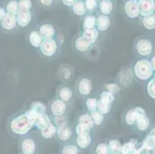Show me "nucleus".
I'll return each instance as SVG.
<instances>
[{
	"label": "nucleus",
	"mask_w": 155,
	"mask_h": 154,
	"mask_svg": "<svg viewBox=\"0 0 155 154\" xmlns=\"http://www.w3.org/2000/svg\"><path fill=\"white\" fill-rule=\"evenodd\" d=\"M5 15V8H4L3 5H1V4H0V22L2 21V18H3V16Z\"/></svg>",
	"instance_id": "47"
},
{
	"label": "nucleus",
	"mask_w": 155,
	"mask_h": 154,
	"mask_svg": "<svg viewBox=\"0 0 155 154\" xmlns=\"http://www.w3.org/2000/svg\"><path fill=\"white\" fill-rule=\"evenodd\" d=\"M80 150L75 143H66L62 145L59 154H80Z\"/></svg>",
	"instance_id": "29"
},
{
	"label": "nucleus",
	"mask_w": 155,
	"mask_h": 154,
	"mask_svg": "<svg viewBox=\"0 0 155 154\" xmlns=\"http://www.w3.org/2000/svg\"><path fill=\"white\" fill-rule=\"evenodd\" d=\"M94 152L97 154H109L107 143H98Z\"/></svg>",
	"instance_id": "41"
},
{
	"label": "nucleus",
	"mask_w": 155,
	"mask_h": 154,
	"mask_svg": "<svg viewBox=\"0 0 155 154\" xmlns=\"http://www.w3.org/2000/svg\"><path fill=\"white\" fill-rule=\"evenodd\" d=\"M147 91L148 95L151 97L152 99L155 100V78L153 77V79L150 80L147 83Z\"/></svg>",
	"instance_id": "40"
},
{
	"label": "nucleus",
	"mask_w": 155,
	"mask_h": 154,
	"mask_svg": "<svg viewBox=\"0 0 155 154\" xmlns=\"http://www.w3.org/2000/svg\"><path fill=\"white\" fill-rule=\"evenodd\" d=\"M134 71L136 77L140 80H147L150 79L153 74V70L150 61L147 59L138 60L134 65Z\"/></svg>",
	"instance_id": "3"
},
{
	"label": "nucleus",
	"mask_w": 155,
	"mask_h": 154,
	"mask_svg": "<svg viewBox=\"0 0 155 154\" xmlns=\"http://www.w3.org/2000/svg\"><path fill=\"white\" fill-rule=\"evenodd\" d=\"M73 14L77 16H85L87 15V9H86L84 1H77L75 4L71 7Z\"/></svg>",
	"instance_id": "28"
},
{
	"label": "nucleus",
	"mask_w": 155,
	"mask_h": 154,
	"mask_svg": "<svg viewBox=\"0 0 155 154\" xmlns=\"http://www.w3.org/2000/svg\"><path fill=\"white\" fill-rule=\"evenodd\" d=\"M73 136V129L67 120L57 127L56 139L62 144H66L71 139Z\"/></svg>",
	"instance_id": "7"
},
{
	"label": "nucleus",
	"mask_w": 155,
	"mask_h": 154,
	"mask_svg": "<svg viewBox=\"0 0 155 154\" xmlns=\"http://www.w3.org/2000/svg\"><path fill=\"white\" fill-rule=\"evenodd\" d=\"M111 21L109 16L98 15L96 19V29L99 32L107 31L110 26Z\"/></svg>",
	"instance_id": "22"
},
{
	"label": "nucleus",
	"mask_w": 155,
	"mask_h": 154,
	"mask_svg": "<svg viewBox=\"0 0 155 154\" xmlns=\"http://www.w3.org/2000/svg\"><path fill=\"white\" fill-rule=\"evenodd\" d=\"M149 136H151L155 137V128H153V129H151V131H150V133H149Z\"/></svg>",
	"instance_id": "49"
},
{
	"label": "nucleus",
	"mask_w": 155,
	"mask_h": 154,
	"mask_svg": "<svg viewBox=\"0 0 155 154\" xmlns=\"http://www.w3.org/2000/svg\"><path fill=\"white\" fill-rule=\"evenodd\" d=\"M87 14H94L97 10L98 2L95 0H86L84 1Z\"/></svg>",
	"instance_id": "37"
},
{
	"label": "nucleus",
	"mask_w": 155,
	"mask_h": 154,
	"mask_svg": "<svg viewBox=\"0 0 155 154\" xmlns=\"http://www.w3.org/2000/svg\"><path fill=\"white\" fill-rule=\"evenodd\" d=\"M96 19L97 16L94 14H87L83 20V29L89 30L96 28Z\"/></svg>",
	"instance_id": "27"
},
{
	"label": "nucleus",
	"mask_w": 155,
	"mask_h": 154,
	"mask_svg": "<svg viewBox=\"0 0 155 154\" xmlns=\"http://www.w3.org/2000/svg\"><path fill=\"white\" fill-rule=\"evenodd\" d=\"M137 146L133 142H128L123 145L120 154H136Z\"/></svg>",
	"instance_id": "34"
},
{
	"label": "nucleus",
	"mask_w": 155,
	"mask_h": 154,
	"mask_svg": "<svg viewBox=\"0 0 155 154\" xmlns=\"http://www.w3.org/2000/svg\"><path fill=\"white\" fill-rule=\"evenodd\" d=\"M17 28L18 25L15 15L5 13L2 21L0 22V29L5 33L12 34L17 29Z\"/></svg>",
	"instance_id": "9"
},
{
	"label": "nucleus",
	"mask_w": 155,
	"mask_h": 154,
	"mask_svg": "<svg viewBox=\"0 0 155 154\" xmlns=\"http://www.w3.org/2000/svg\"><path fill=\"white\" fill-rule=\"evenodd\" d=\"M114 101H115V97L114 94L107 90H105L100 95V98L98 99L97 110L104 115L109 113L112 109Z\"/></svg>",
	"instance_id": "4"
},
{
	"label": "nucleus",
	"mask_w": 155,
	"mask_h": 154,
	"mask_svg": "<svg viewBox=\"0 0 155 154\" xmlns=\"http://www.w3.org/2000/svg\"><path fill=\"white\" fill-rule=\"evenodd\" d=\"M39 55L48 60L55 59L61 52V42L57 38L43 40L39 47Z\"/></svg>",
	"instance_id": "2"
},
{
	"label": "nucleus",
	"mask_w": 155,
	"mask_h": 154,
	"mask_svg": "<svg viewBox=\"0 0 155 154\" xmlns=\"http://www.w3.org/2000/svg\"><path fill=\"white\" fill-rule=\"evenodd\" d=\"M51 122V118H50V116L48 115L47 113H44L39 116V118L34 123L33 126L36 127V129H38L39 130H41L42 129L46 128Z\"/></svg>",
	"instance_id": "30"
},
{
	"label": "nucleus",
	"mask_w": 155,
	"mask_h": 154,
	"mask_svg": "<svg viewBox=\"0 0 155 154\" xmlns=\"http://www.w3.org/2000/svg\"><path fill=\"white\" fill-rule=\"evenodd\" d=\"M153 153H154V154H155V147H154V149H153Z\"/></svg>",
	"instance_id": "50"
},
{
	"label": "nucleus",
	"mask_w": 155,
	"mask_h": 154,
	"mask_svg": "<svg viewBox=\"0 0 155 154\" xmlns=\"http://www.w3.org/2000/svg\"><path fill=\"white\" fill-rule=\"evenodd\" d=\"M56 130L57 127L55 126V124L53 122L50 123L46 128L42 129L40 131L41 136L45 139H51L56 137Z\"/></svg>",
	"instance_id": "24"
},
{
	"label": "nucleus",
	"mask_w": 155,
	"mask_h": 154,
	"mask_svg": "<svg viewBox=\"0 0 155 154\" xmlns=\"http://www.w3.org/2000/svg\"><path fill=\"white\" fill-rule=\"evenodd\" d=\"M137 111L135 125L137 129L140 131H145L150 126V119L147 115L145 110L142 107H135Z\"/></svg>",
	"instance_id": "10"
},
{
	"label": "nucleus",
	"mask_w": 155,
	"mask_h": 154,
	"mask_svg": "<svg viewBox=\"0 0 155 154\" xmlns=\"http://www.w3.org/2000/svg\"><path fill=\"white\" fill-rule=\"evenodd\" d=\"M98 100L96 98H88L86 100V106L89 113H92L97 110Z\"/></svg>",
	"instance_id": "38"
},
{
	"label": "nucleus",
	"mask_w": 155,
	"mask_h": 154,
	"mask_svg": "<svg viewBox=\"0 0 155 154\" xmlns=\"http://www.w3.org/2000/svg\"><path fill=\"white\" fill-rule=\"evenodd\" d=\"M150 150L147 149L144 146H140L139 149H137V153L136 154H149Z\"/></svg>",
	"instance_id": "45"
},
{
	"label": "nucleus",
	"mask_w": 155,
	"mask_h": 154,
	"mask_svg": "<svg viewBox=\"0 0 155 154\" xmlns=\"http://www.w3.org/2000/svg\"><path fill=\"white\" fill-rule=\"evenodd\" d=\"M135 49L137 53L141 56H148L153 52L152 42L146 38H140L137 39L135 43Z\"/></svg>",
	"instance_id": "12"
},
{
	"label": "nucleus",
	"mask_w": 155,
	"mask_h": 154,
	"mask_svg": "<svg viewBox=\"0 0 155 154\" xmlns=\"http://www.w3.org/2000/svg\"><path fill=\"white\" fill-rule=\"evenodd\" d=\"M25 113H26V116L29 119V120L30 121V123L33 126L40 116L46 113V106L39 101L32 102L29 110H26Z\"/></svg>",
	"instance_id": "5"
},
{
	"label": "nucleus",
	"mask_w": 155,
	"mask_h": 154,
	"mask_svg": "<svg viewBox=\"0 0 155 154\" xmlns=\"http://www.w3.org/2000/svg\"><path fill=\"white\" fill-rule=\"evenodd\" d=\"M139 13L143 17L153 15L155 11V1L153 0H139L138 1Z\"/></svg>",
	"instance_id": "16"
},
{
	"label": "nucleus",
	"mask_w": 155,
	"mask_h": 154,
	"mask_svg": "<svg viewBox=\"0 0 155 154\" xmlns=\"http://www.w3.org/2000/svg\"><path fill=\"white\" fill-rule=\"evenodd\" d=\"M3 6L5 13L7 14L15 16L19 12V1L10 0V1L5 2V3L3 4Z\"/></svg>",
	"instance_id": "26"
},
{
	"label": "nucleus",
	"mask_w": 155,
	"mask_h": 154,
	"mask_svg": "<svg viewBox=\"0 0 155 154\" xmlns=\"http://www.w3.org/2000/svg\"><path fill=\"white\" fill-rule=\"evenodd\" d=\"M106 87L107 88V91L110 92L114 95L120 91V88L116 83H110V84L106 85Z\"/></svg>",
	"instance_id": "43"
},
{
	"label": "nucleus",
	"mask_w": 155,
	"mask_h": 154,
	"mask_svg": "<svg viewBox=\"0 0 155 154\" xmlns=\"http://www.w3.org/2000/svg\"><path fill=\"white\" fill-rule=\"evenodd\" d=\"M39 5H42L43 7L49 8H51L52 6H53L57 2H56V1H52V0H50V1H49V0H48V1H46V0H42V1H39Z\"/></svg>",
	"instance_id": "44"
},
{
	"label": "nucleus",
	"mask_w": 155,
	"mask_h": 154,
	"mask_svg": "<svg viewBox=\"0 0 155 154\" xmlns=\"http://www.w3.org/2000/svg\"><path fill=\"white\" fill-rule=\"evenodd\" d=\"M76 2H77L76 0H69V1L68 0H63L61 2L64 5H67V6L68 7H72L74 4H75Z\"/></svg>",
	"instance_id": "46"
},
{
	"label": "nucleus",
	"mask_w": 155,
	"mask_h": 154,
	"mask_svg": "<svg viewBox=\"0 0 155 154\" xmlns=\"http://www.w3.org/2000/svg\"><path fill=\"white\" fill-rule=\"evenodd\" d=\"M154 78H155V73H154Z\"/></svg>",
	"instance_id": "52"
},
{
	"label": "nucleus",
	"mask_w": 155,
	"mask_h": 154,
	"mask_svg": "<svg viewBox=\"0 0 155 154\" xmlns=\"http://www.w3.org/2000/svg\"><path fill=\"white\" fill-rule=\"evenodd\" d=\"M28 41H29V44L34 48L39 49L41 43L43 42V39L41 38L40 35L39 34L36 29H32L28 33Z\"/></svg>",
	"instance_id": "23"
},
{
	"label": "nucleus",
	"mask_w": 155,
	"mask_h": 154,
	"mask_svg": "<svg viewBox=\"0 0 155 154\" xmlns=\"http://www.w3.org/2000/svg\"><path fill=\"white\" fill-rule=\"evenodd\" d=\"M18 27L25 28L30 24L32 20V13L31 10L19 9V12L15 15Z\"/></svg>",
	"instance_id": "17"
},
{
	"label": "nucleus",
	"mask_w": 155,
	"mask_h": 154,
	"mask_svg": "<svg viewBox=\"0 0 155 154\" xmlns=\"http://www.w3.org/2000/svg\"><path fill=\"white\" fill-rule=\"evenodd\" d=\"M114 3L110 0H102L98 2L97 12H99V15L109 16L112 14L114 11Z\"/></svg>",
	"instance_id": "20"
},
{
	"label": "nucleus",
	"mask_w": 155,
	"mask_h": 154,
	"mask_svg": "<svg viewBox=\"0 0 155 154\" xmlns=\"http://www.w3.org/2000/svg\"><path fill=\"white\" fill-rule=\"evenodd\" d=\"M93 90V83L87 77H80L77 82V91L80 96L87 97Z\"/></svg>",
	"instance_id": "14"
},
{
	"label": "nucleus",
	"mask_w": 155,
	"mask_h": 154,
	"mask_svg": "<svg viewBox=\"0 0 155 154\" xmlns=\"http://www.w3.org/2000/svg\"><path fill=\"white\" fill-rule=\"evenodd\" d=\"M91 143H92L91 133H87L76 136L75 144L80 149H82V150L86 149L90 146Z\"/></svg>",
	"instance_id": "21"
},
{
	"label": "nucleus",
	"mask_w": 155,
	"mask_h": 154,
	"mask_svg": "<svg viewBox=\"0 0 155 154\" xmlns=\"http://www.w3.org/2000/svg\"><path fill=\"white\" fill-rule=\"evenodd\" d=\"M150 65H151V67H152V69H153V71H155V55L151 58V59H150Z\"/></svg>",
	"instance_id": "48"
},
{
	"label": "nucleus",
	"mask_w": 155,
	"mask_h": 154,
	"mask_svg": "<svg viewBox=\"0 0 155 154\" xmlns=\"http://www.w3.org/2000/svg\"><path fill=\"white\" fill-rule=\"evenodd\" d=\"M109 154H110V153H109Z\"/></svg>",
	"instance_id": "53"
},
{
	"label": "nucleus",
	"mask_w": 155,
	"mask_h": 154,
	"mask_svg": "<svg viewBox=\"0 0 155 154\" xmlns=\"http://www.w3.org/2000/svg\"><path fill=\"white\" fill-rule=\"evenodd\" d=\"M49 108L51 116L55 118L65 117L67 111V104L63 103L58 98H53L49 103Z\"/></svg>",
	"instance_id": "8"
},
{
	"label": "nucleus",
	"mask_w": 155,
	"mask_h": 154,
	"mask_svg": "<svg viewBox=\"0 0 155 154\" xmlns=\"http://www.w3.org/2000/svg\"><path fill=\"white\" fill-rule=\"evenodd\" d=\"M91 119H92L93 122H94V126H101L104 121V115L99 112L98 110L94 111V112L90 113Z\"/></svg>",
	"instance_id": "35"
},
{
	"label": "nucleus",
	"mask_w": 155,
	"mask_h": 154,
	"mask_svg": "<svg viewBox=\"0 0 155 154\" xmlns=\"http://www.w3.org/2000/svg\"><path fill=\"white\" fill-rule=\"evenodd\" d=\"M81 36L91 44H96L100 38V32L96 28L89 30H83Z\"/></svg>",
	"instance_id": "25"
},
{
	"label": "nucleus",
	"mask_w": 155,
	"mask_h": 154,
	"mask_svg": "<svg viewBox=\"0 0 155 154\" xmlns=\"http://www.w3.org/2000/svg\"><path fill=\"white\" fill-rule=\"evenodd\" d=\"M77 124H82V125L89 127L91 129H92L94 127V122L91 119L90 113H85L79 116L77 118Z\"/></svg>",
	"instance_id": "31"
},
{
	"label": "nucleus",
	"mask_w": 155,
	"mask_h": 154,
	"mask_svg": "<svg viewBox=\"0 0 155 154\" xmlns=\"http://www.w3.org/2000/svg\"><path fill=\"white\" fill-rule=\"evenodd\" d=\"M33 127L25 112L12 115L7 123V129L9 133L15 137L23 136L29 133Z\"/></svg>",
	"instance_id": "1"
},
{
	"label": "nucleus",
	"mask_w": 155,
	"mask_h": 154,
	"mask_svg": "<svg viewBox=\"0 0 155 154\" xmlns=\"http://www.w3.org/2000/svg\"><path fill=\"white\" fill-rule=\"evenodd\" d=\"M18 148L19 154H35L36 152V143L32 137L24 136L19 140Z\"/></svg>",
	"instance_id": "11"
},
{
	"label": "nucleus",
	"mask_w": 155,
	"mask_h": 154,
	"mask_svg": "<svg viewBox=\"0 0 155 154\" xmlns=\"http://www.w3.org/2000/svg\"><path fill=\"white\" fill-rule=\"evenodd\" d=\"M124 10L125 14L129 17L130 19H136L137 18L140 13L138 9V1L137 0H130L127 1L124 3Z\"/></svg>",
	"instance_id": "18"
},
{
	"label": "nucleus",
	"mask_w": 155,
	"mask_h": 154,
	"mask_svg": "<svg viewBox=\"0 0 155 154\" xmlns=\"http://www.w3.org/2000/svg\"><path fill=\"white\" fill-rule=\"evenodd\" d=\"M32 4L29 0H21L19 1V9H26L32 10Z\"/></svg>",
	"instance_id": "42"
},
{
	"label": "nucleus",
	"mask_w": 155,
	"mask_h": 154,
	"mask_svg": "<svg viewBox=\"0 0 155 154\" xmlns=\"http://www.w3.org/2000/svg\"><path fill=\"white\" fill-rule=\"evenodd\" d=\"M142 24L145 29L152 30L155 29V14L143 17L142 19Z\"/></svg>",
	"instance_id": "33"
},
{
	"label": "nucleus",
	"mask_w": 155,
	"mask_h": 154,
	"mask_svg": "<svg viewBox=\"0 0 155 154\" xmlns=\"http://www.w3.org/2000/svg\"><path fill=\"white\" fill-rule=\"evenodd\" d=\"M136 116L137 111L135 107L131 109V110H128L127 113L125 115V121H126L127 124L129 126H134L135 120H136Z\"/></svg>",
	"instance_id": "36"
},
{
	"label": "nucleus",
	"mask_w": 155,
	"mask_h": 154,
	"mask_svg": "<svg viewBox=\"0 0 155 154\" xmlns=\"http://www.w3.org/2000/svg\"><path fill=\"white\" fill-rule=\"evenodd\" d=\"M73 90L67 83L60 85L56 90V98L65 103H70L73 100Z\"/></svg>",
	"instance_id": "13"
},
{
	"label": "nucleus",
	"mask_w": 155,
	"mask_h": 154,
	"mask_svg": "<svg viewBox=\"0 0 155 154\" xmlns=\"http://www.w3.org/2000/svg\"><path fill=\"white\" fill-rule=\"evenodd\" d=\"M36 30L38 31L43 40L55 39L56 37V28L54 24L50 21H44L37 25Z\"/></svg>",
	"instance_id": "6"
},
{
	"label": "nucleus",
	"mask_w": 155,
	"mask_h": 154,
	"mask_svg": "<svg viewBox=\"0 0 155 154\" xmlns=\"http://www.w3.org/2000/svg\"><path fill=\"white\" fill-rule=\"evenodd\" d=\"M123 145L117 139H111L107 143L110 154H120Z\"/></svg>",
	"instance_id": "32"
},
{
	"label": "nucleus",
	"mask_w": 155,
	"mask_h": 154,
	"mask_svg": "<svg viewBox=\"0 0 155 154\" xmlns=\"http://www.w3.org/2000/svg\"><path fill=\"white\" fill-rule=\"evenodd\" d=\"M74 131H75L76 136H81L84 135V134L91 133V129L89 127L86 126L82 125V124L77 123V125L75 126V129H74Z\"/></svg>",
	"instance_id": "39"
},
{
	"label": "nucleus",
	"mask_w": 155,
	"mask_h": 154,
	"mask_svg": "<svg viewBox=\"0 0 155 154\" xmlns=\"http://www.w3.org/2000/svg\"><path fill=\"white\" fill-rule=\"evenodd\" d=\"M73 73H74V70L70 65H62L58 70L59 78L63 82H67L71 80Z\"/></svg>",
	"instance_id": "19"
},
{
	"label": "nucleus",
	"mask_w": 155,
	"mask_h": 154,
	"mask_svg": "<svg viewBox=\"0 0 155 154\" xmlns=\"http://www.w3.org/2000/svg\"><path fill=\"white\" fill-rule=\"evenodd\" d=\"M93 154H97V153H96V152H94V153H93Z\"/></svg>",
	"instance_id": "51"
},
{
	"label": "nucleus",
	"mask_w": 155,
	"mask_h": 154,
	"mask_svg": "<svg viewBox=\"0 0 155 154\" xmlns=\"http://www.w3.org/2000/svg\"><path fill=\"white\" fill-rule=\"evenodd\" d=\"M73 46L79 53H87L92 50L95 44H91V42H89L87 39L80 35L73 39Z\"/></svg>",
	"instance_id": "15"
}]
</instances>
